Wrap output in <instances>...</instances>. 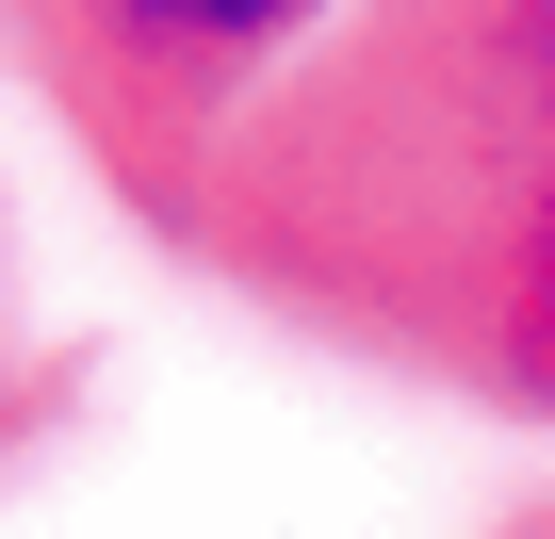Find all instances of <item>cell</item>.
I'll return each instance as SVG.
<instances>
[{"mask_svg": "<svg viewBox=\"0 0 555 539\" xmlns=\"http://www.w3.org/2000/svg\"><path fill=\"white\" fill-rule=\"evenodd\" d=\"M474 164H490V261H506V360L555 393V0H506L490 17Z\"/></svg>", "mask_w": 555, "mask_h": 539, "instance_id": "6da1fadb", "label": "cell"}, {"mask_svg": "<svg viewBox=\"0 0 555 539\" xmlns=\"http://www.w3.org/2000/svg\"><path fill=\"white\" fill-rule=\"evenodd\" d=\"M115 34H147V50H261V34H295L311 0H99Z\"/></svg>", "mask_w": 555, "mask_h": 539, "instance_id": "7a4b0ae2", "label": "cell"}]
</instances>
